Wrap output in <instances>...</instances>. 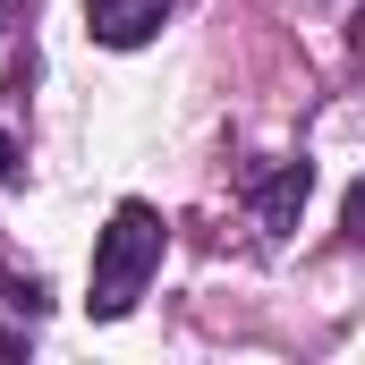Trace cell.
I'll return each mask as SVG.
<instances>
[{
  "label": "cell",
  "instance_id": "cell-1",
  "mask_svg": "<svg viewBox=\"0 0 365 365\" xmlns=\"http://www.w3.org/2000/svg\"><path fill=\"white\" fill-rule=\"evenodd\" d=\"M162 247H170V230H162V212H153V204H119V212L102 221V238H93V297H86L102 323H119V314L153 289Z\"/></svg>",
  "mask_w": 365,
  "mask_h": 365
},
{
  "label": "cell",
  "instance_id": "cell-2",
  "mask_svg": "<svg viewBox=\"0 0 365 365\" xmlns=\"http://www.w3.org/2000/svg\"><path fill=\"white\" fill-rule=\"evenodd\" d=\"M162 17H170V0H86L93 43H110V51H136V43H153V34H162Z\"/></svg>",
  "mask_w": 365,
  "mask_h": 365
},
{
  "label": "cell",
  "instance_id": "cell-3",
  "mask_svg": "<svg viewBox=\"0 0 365 365\" xmlns=\"http://www.w3.org/2000/svg\"><path fill=\"white\" fill-rule=\"evenodd\" d=\"M306 162H280V170H255V221H264V230H297V204H306Z\"/></svg>",
  "mask_w": 365,
  "mask_h": 365
},
{
  "label": "cell",
  "instance_id": "cell-4",
  "mask_svg": "<svg viewBox=\"0 0 365 365\" xmlns=\"http://www.w3.org/2000/svg\"><path fill=\"white\" fill-rule=\"evenodd\" d=\"M17 179V145H9V128H0V187Z\"/></svg>",
  "mask_w": 365,
  "mask_h": 365
},
{
  "label": "cell",
  "instance_id": "cell-5",
  "mask_svg": "<svg viewBox=\"0 0 365 365\" xmlns=\"http://www.w3.org/2000/svg\"><path fill=\"white\" fill-rule=\"evenodd\" d=\"M9 17H17V0H0V34H9Z\"/></svg>",
  "mask_w": 365,
  "mask_h": 365
}]
</instances>
